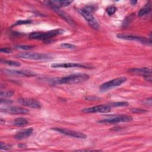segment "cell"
<instances>
[{"label": "cell", "mask_w": 152, "mask_h": 152, "mask_svg": "<svg viewBox=\"0 0 152 152\" xmlns=\"http://www.w3.org/2000/svg\"><path fill=\"white\" fill-rule=\"evenodd\" d=\"M89 75L84 73L72 74L65 77L54 78L52 79V83L55 84H70L80 83L86 82L89 79Z\"/></svg>", "instance_id": "obj_1"}, {"label": "cell", "mask_w": 152, "mask_h": 152, "mask_svg": "<svg viewBox=\"0 0 152 152\" xmlns=\"http://www.w3.org/2000/svg\"><path fill=\"white\" fill-rule=\"evenodd\" d=\"M64 32L63 29H59L47 32H33L29 35V38L32 39L48 40L58 35L63 34Z\"/></svg>", "instance_id": "obj_2"}, {"label": "cell", "mask_w": 152, "mask_h": 152, "mask_svg": "<svg viewBox=\"0 0 152 152\" xmlns=\"http://www.w3.org/2000/svg\"><path fill=\"white\" fill-rule=\"evenodd\" d=\"M126 81H127V78L124 77H121L119 78L113 79L112 80H110L109 82L104 83L103 84H101L100 86L99 87V90L102 92H108V91L114 88L121 86V84L125 83Z\"/></svg>", "instance_id": "obj_3"}, {"label": "cell", "mask_w": 152, "mask_h": 152, "mask_svg": "<svg viewBox=\"0 0 152 152\" xmlns=\"http://www.w3.org/2000/svg\"><path fill=\"white\" fill-rule=\"evenodd\" d=\"M17 56L22 59L32 60H47L52 58L49 55L35 52H23L17 54Z\"/></svg>", "instance_id": "obj_4"}, {"label": "cell", "mask_w": 152, "mask_h": 152, "mask_svg": "<svg viewBox=\"0 0 152 152\" xmlns=\"http://www.w3.org/2000/svg\"><path fill=\"white\" fill-rule=\"evenodd\" d=\"M133 120V118L130 116L127 115H121L115 116L114 118L104 119L100 121H99V123L102 124H117L119 123H127L130 122Z\"/></svg>", "instance_id": "obj_5"}, {"label": "cell", "mask_w": 152, "mask_h": 152, "mask_svg": "<svg viewBox=\"0 0 152 152\" xmlns=\"http://www.w3.org/2000/svg\"><path fill=\"white\" fill-rule=\"evenodd\" d=\"M79 13L81 14L82 16L86 19V20L88 22L89 24L92 27L93 29L97 30L99 28V24L96 20V19L93 17L92 13L87 11L84 8L79 10Z\"/></svg>", "instance_id": "obj_6"}, {"label": "cell", "mask_w": 152, "mask_h": 152, "mask_svg": "<svg viewBox=\"0 0 152 152\" xmlns=\"http://www.w3.org/2000/svg\"><path fill=\"white\" fill-rule=\"evenodd\" d=\"M52 130L58 131L60 132L61 134H64L66 135H68L70 137H73L74 138L77 139H85L87 138V135L80 132L75 131H73V130H70L68 129H65V128H53Z\"/></svg>", "instance_id": "obj_7"}, {"label": "cell", "mask_w": 152, "mask_h": 152, "mask_svg": "<svg viewBox=\"0 0 152 152\" xmlns=\"http://www.w3.org/2000/svg\"><path fill=\"white\" fill-rule=\"evenodd\" d=\"M111 107L109 105H98L93 107L88 108H85L82 110V112L87 114H92V113H108L111 111Z\"/></svg>", "instance_id": "obj_8"}, {"label": "cell", "mask_w": 152, "mask_h": 152, "mask_svg": "<svg viewBox=\"0 0 152 152\" xmlns=\"http://www.w3.org/2000/svg\"><path fill=\"white\" fill-rule=\"evenodd\" d=\"M116 37L121 39H124L127 40H131V41H137L141 42L142 43L148 45L151 44V42L147 38L142 36H137L134 35H123V34H118Z\"/></svg>", "instance_id": "obj_9"}, {"label": "cell", "mask_w": 152, "mask_h": 152, "mask_svg": "<svg viewBox=\"0 0 152 152\" xmlns=\"http://www.w3.org/2000/svg\"><path fill=\"white\" fill-rule=\"evenodd\" d=\"M4 73L8 75H17L21 76V77H35L36 75V74L35 72L25 70H4Z\"/></svg>", "instance_id": "obj_10"}, {"label": "cell", "mask_w": 152, "mask_h": 152, "mask_svg": "<svg viewBox=\"0 0 152 152\" xmlns=\"http://www.w3.org/2000/svg\"><path fill=\"white\" fill-rule=\"evenodd\" d=\"M1 112L13 115H25L29 113V111L28 109L21 107H16V106H10V107L7 108H1Z\"/></svg>", "instance_id": "obj_11"}, {"label": "cell", "mask_w": 152, "mask_h": 152, "mask_svg": "<svg viewBox=\"0 0 152 152\" xmlns=\"http://www.w3.org/2000/svg\"><path fill=\"white\" fill-rule=\"evenodd\" d=\"M18 102L21 105L27 106L29 108H35V109H40L41 108L40 103L35 100L32 99H28V98H21L18 100Z\"/></svg>", "instance_id": "obj_12"}, {"label": "cell", "mask_w": 152, "mask_h": 152, "mask_svg": "<svg viewBox=\"0 0 152 152\" xmlns=\"http://www.w3.org/2000/svg\"><path fill=\"white\" fill-rule=\"evenodd\" d=\"M51 67L54 68H90V67H87L81 64L67 63H54L51 64Z\"/></svg>", "instance_id": "obj_13"}, {"label": "cell", "mask_w": 152, "mask_h": 152, "mask_svg": "<svg viewBox=\"0 0 152 152\" xmlns=\"http://www.w3.org/2000/svg\"><path fill=\"white\" fill-rule=\"evenodd\" d=\"M128 72L137 75H143L144 77L147 75H151V70L147 67L139 68H131L128 70Z\"/></svg>", "instance_id": "obj_14"}, {"label": "cell", "mask_w": 152, "mask_h": 152, "mask_svg": "<svg viewBox=\"0 0 152 152\" xmlns=\"http://www.w3.org/2000/svg\"><path fill=\"white\" fill-rule=\"evenodd\" d=\"M72 3L73 1H59V0H55V1H51L47 2L48 6H50L51 7H54L58 8L68 6L71 4H72Z\"/></svg>", "instance_id": "obj_15"}, {"label": "cell", "mask_w": 152, "mask_h": 152, "mask_svg": "<svg viewBox=\"0 0 152 152\" xmlns=\"http://www.w3.org/2000/svg\"><path fill=\"white\" fill-rule=\"evenodd\" d=\"M33 130L32 128L23 130V131L18 132L16 135H15V139L19 140L24 139L31 135L33 132Z\"/></svg>", "instance_id": "obj_16"}, {"label": "cell", "mask_w": 152, "mask_h": 152, "mask_svg": "<svg viewBox=\"0 0 152 152\" xmlns=\"http://www.w3.org/2000/svg\"><path fill=\"white\" fill-rule=\"evenodd\" d=\"M13 125L17 127H23L28 124V121L26 119L23 118H18L13 122Z\"/></svg>", "instance_id": "obj_17"}, {"label": "cell", "mask_w": 152, "mask_h": 152, "mask_svg": "<svg viewBox=\"0 0 152 152\" xmlns=\"http://www.w3.org/2000/svg\"><path fill=\"white\" fill-rule=\"evenodd\" d=\"M151 11V6L150 5H146L144 8H142L140 11L139 12L138 16L139 17H143L145 15L149 14Z\"/></svg>", "instance_id": "obj_18"}, {"label": "cell", "mask_w": 152, "mask_h": 152, "mask_svg": "<svg viewBox=\"0 0 152 152\" xmlns=\"http://www.w3.org/2000/svg\"><path fill=\"white\" fill-rule=\"evenodd\" d=\"M1 61L6 64H7L8 66H14V67H20L22 66L21 63L17 61H11V60H1Z\"/></svg>", "instance_id": "obj_19"}, {"label": "cell", "mask_w": 152, "mask_h": 152, "mask_svg": "<svg viewBox=\"0 0 152 152\" xmlns=\"http://www.w3.org/2000/svg\"><path fill=\"white\" fill-rule=\"evenodd\" d=\"M109 105L111 107H121V106H127L129 103L127 102H112L110 103Z\"/></svg>", "instance_id": "obj_20"}, {"label": "cell", "mask_w": 152, "mask_h": 152, "mask_svg": "<svg viewBox=\"0 0 152 152\" xmlns=\"http://www.w3.org/2000/svg\"><path fill=\"white\" fill-rule=\"evenodd\" d=\"M14 94V92L12 90H8V91H5V92H1L0 93V96L1 98H10L12 97Z\"/></svg>", "instance_id": "obj_21"}, {"label": "cell", "mask_w": 152, "mask_h": 152, "mask_svg": "<svg viewBox=\"0 0 152 152\" xmlns=\"http://www.w3.org/2000/svg\"><path fill=\"white\" fill-rule=\"evenodd\" d=\"M15 48L17 50H30L34 48L32 45H16Z\"/></svg>", "instance_id": "obj_22"}, {"label": "cell", "mask_w": 152, "mask_h": 152, "mask_svg": "<svg viewBox=\"0 0 152 152\" xmlns=\"http://www.w3.org/2000/svg\"><path fill=\"white\" fill-rule=\"evenodd\" d=\"M116 11V8L114 6H111L106 8V12L108 14L109 16L113 15Z\"/></svg>", "instance_id": "obj_23"}, {"label": "cell", "mask_w": 152, "mask_h": 152, "mask_svg": "<svg viewBox=\"0 0 152 152\" xmlns=\"http://www.w3.org/2000/svg\"><path fill=\"white\" fill-rule=\"evenodd\" d=\"M60 47H62L63 48H66V49H75L76 47L75 45L68 43H64L60 45Z\"/></svg>", "instance_id": "obj_24"}, {"label": "cell", "mask_w": 152, "mask_h": 152, "mask_svg": "<svg viewBox=\"0 0 152 152\" xmlns=\"http://www.w3.org/2000/svg\"><path fill=\"white\" fill-rule=\"evenodd\" d=\"M32 23L31 20H19L18 22H17L16 23L14 24L13 26H17L19 25H23V24H28Z\"/></svg>", "instance_id": "obj_25"}, {"label": "cell", "mask_w": 152, "mask_h": 152, "mask_svg": "<svg viewBox=\"0 0 152 152\" xmlns=\"http://www.w3.org/2000/svg\"><path fill=\"white\" fill-rule=\"evenodd\" d=\"M0 144H1V147H0V149H1V150H10V149H11V146L8 145V144H6L3 143V142H1Z\"/></svg>", "instance_id": "obj_26"}, {"label": "cell", "mask_w": 152, "mask_h": 152, "mask_svg": "<svg viewBox=\"0 0 152 152\" xmlns=\"http://www.w3.org/2000/svg\"><path fill=\"white\" fill-rule=\"evenodd\" d=\"M131 111L133 113H135V114H142V113H144L146 112L147 111L144 110V109H132L131 110Z\"/></svg>", "instance_id": "obj_27"}, {"label": "cell", "mask_w": 152, "mask_h": 152, "mask_svg": "<svg viewBox=\"0 0 152 152\" xmlns=\"http://www.w3.org/2000/svg\"><path fill=\"white\" fill-rule=\"evenodd\" d=\"M0 52L5 54H10L12 52V50L8 48H4L0 50Z\"/></svg>", "instance_id": "obj_28"}, {"label": "cell", "mask_w": 152, "mask_h": 152, "mask_svg": "<svg viewBox=\"0 0 152 152\" xmlns=\"http://www.w3.org/2000/svg\"><path fill=\"white\" fill-rule=\"evenodd\" d=\"M13 103V101L11 100H8V99H3L2 98L1 99V104H5V105H10Z\"/></svg>", "instance_id": "obj_29"}, {"label": "cell", "mask_w": 152, "mask_h": 152, "mask_svg": "<svg viewBox=\"0 0 152 152\" xmlns=\"http://www.w3.org/2000/svg\"><path fill=\"white\" fill-rule=\"evenodd\" d=\"M145 104L151 106V98H150L146 100H145Z\"/></svg>", "instance_id": "obj_30"}, {"label": "cell", "mask_w": 152, "mask_h": 152, "mask_svg": "<svg viewBox=\"0 0 152 152\" xmlns=\"http://www.w3.org/2000/svg\"><path fill=\"white\" fill-rule=\"evenodd\" d=\"M144 78L146 81H148V82H151V75L145 76V77H144Z\"/></svg>", "instance_id": "obj_31"}, {"label": "cell", "mask_w": 152, "mask_h": 152, "mask_svg": "<svg viewBox=\"0 0 152 152\" xmlns=\"http://www.w3.org/2000/svg\"><path fill=\"white\" fill-rule=\"evenodd\" d=\"M130 3H131V5L134 6V5H135V4H137V1H131Z\"/></svg>", "instance_id": "obj_32"}, {"label": "cell", "mask_w": 152, "mask_h": 152, "mask_svg": "<svg viewBox=\"0 0 152 152\" xmlns=\"http://www.w3.org/2000/svg\"><path fill=\"white\" fill-rule=\"evenodd\" d=\"M19 147H20V148H22V147H24V146H26L25 145H24V144H23V145H22V144H20V145H19L18 146Z\"/></svg>", "instance_id": "obj_33"}]
</instances>
